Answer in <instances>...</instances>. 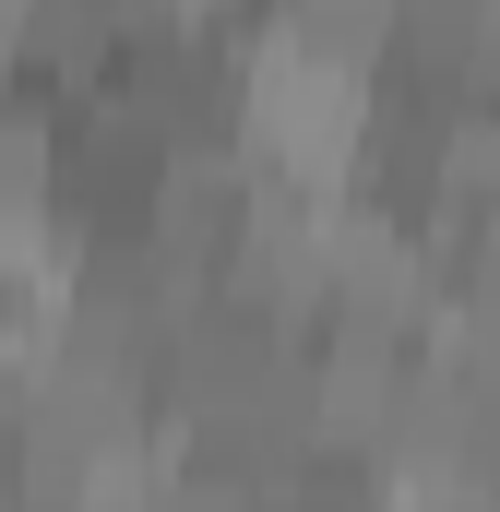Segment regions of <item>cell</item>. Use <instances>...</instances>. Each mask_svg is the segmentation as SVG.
<instances>
[{
    "instance_id": "1",
    "label": "cell",
    "mask_w": 500,
    "mask_h": 512,
    "mask_svg": "<svg viewBox=\"0 0 500 512\" xmlns=\"http://www.w3.org/2000/svg\"><path fill=\"white\" fill-rule=\"evenodd\" d=\"M286 358H298V334H286L274 310H250L227 286H191V310H179L167 346H155V405H167V429L227 417V405H250Z\"/></svg>"
},
{
    "instance_id": "2",
    "label": "cell",
    "mask_w": 500,
    "mask_h": 512,
    "mask_svg": "<svg viewBox=\"0 0 500 512\" xmlns=\"http://www.w3.org/2000/svg\"><path fill=\"white\" fill-rule=\"evenodd\" d=\"M322 227H334V191L250 167V179H239V215H227V251H215V286L250 298V310H274V322L298 334V322L322 310Z\"/></svg>"
},
{
    "instance_id": "3",
    "label": "cell",
    "mask_w": 500,
    "mask_h": 512,
    "mask_svg": "<svg viewBox=\"0 0 500 512\" xmlns=\"http://www.w3.org/2000/svg\"><path fill=\"white\" fill-rule=\"evenodd\" d=\"M131 36V0H24V48H12V84H36L48 108L84 96Z\"/></svg>"
},
{
    "instance_id": "4",
    "label": "cell",
    "mask_w": 500,
    "mask_h": 512,
    "mask_svg": "<svg viewBox=\"0 0 500 512\" xmlns=\"http://www.w3.org/2000/svg\"><path fill=\"white\" fill-rule=\"evenodd\" d=\"M36 334H48V262H0V382L36 358Z\"/></svg>"
},
{
    "instance_id": "5",
    "label": "cell",
    "mask_w": 500,
    "mask_h": 512,
    "mask_svg": "<svg viewBox=\"0 0 500 512\" xmlns=\"http://www.w3.org/2000/svg\"><path fill=\"white\" fill-rule=\"evenodd\" d=\"M143 512H262L250 489H227V477H203V465H155V489H143Z\"/></svg>"
},
{
    "instance_id": "6",
    "label": "cell",
    "mask_w": 500,
    "mask_h": 512,
    "mask_svg": "<svg viewBox=\"0 0 500 512\" xmlns=\"http://www.w3.org/2000/svg\"><path fill=\"white\" fill-rule=\"evenodd\" d=\"M381 512H500L477 477H441V489H381Z\"/></svg>"
},
{
    "instance_id": "7",
    "label": "cell",
    "mask_w": 500,
    "mask_h": 512,
    "mask_svg": "<svg viewBox=\"0 0 500 512\" xmlns=\"http://www.w3.org/2000/svg\"><path fill=\"white\" fill-rule=\"evenodd\" d=\"M12 48H24V0H0V72H12Z\"/></svg>"
}]
</instances>
